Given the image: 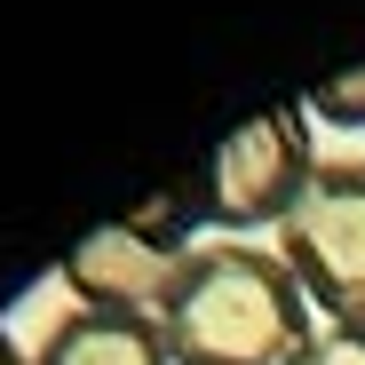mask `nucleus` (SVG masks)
I'll use <instances>...</instances> for the list:
<instances>
[{"label":"nucleus","mask_w":365,"mask_h":365,"mask_svg":"<svg viewBox=\"0 0 365 365\" xmlns=\"http://www.w3.org/2000/svg\"><path fill=\"white\" fill-rule=\"evenodd\" d=\"M151 326L175 365H294L318 334L310 294L294 286L278 247L247 238H199Z\"/></svg>","instance_id":"nucleus-1"},{"label":"nucleus","mask_w":365,"mask_h":365,"mask_svg":"<svg viewBox=\"0 0 365 365\" xmlns=\"http://www.w3.org/2000/svg\"><path fill=\"white\" fill-rule=\"evenodd\" d=\"M199 247V207L191 191H167L128 222H103L96 238L64 255V294L72 310H119V318H159V302L182 270V255Z\"/></svg>","instance_id":"nucleus-2"},{"label":"nucleus","mask_w":365,"mask_h":365,"mask_svg":"<svg viewBox=\"0 0 365 365\" xmlns=\"http://www.w3.org/2000/svg\"><path fill=\"white\" fill-rule=\"evenodd\" d=\"M278 262L326 318H365V159H318L278 222Z\"/></svg>","instance_id":"nucleus-3"},{"label":"nucleus","mask_w":365,"mask_h":365,"mask_svg":"<svg viewBox=\"0 0 365 365\" xmlns=\"http://www.w3.org/2000/svg\"><path fill=\"white\" fill-rule=\"evenodd\" d=\"M318 151H310V111L302 103H278L262 119H247L182 191H191L199 222H222V230H278L286 207L302 199V182H310Z\"/></svg>","instance_id":"nucleus-4"},{"label":"nucleus","mask_w":365,"mask_h":365,"mask_svg":"<svg viewBox=\"0 0 365 365\" xmlns=\"http://www.w3.org/2000/svg\"><path fill=\"white\" fill-rule=\"evenodd\" d=\"M32 365H175L151 318H119V310H64L32 349Z\"/></svg>","instance_id":"nucleus-5"},{"label":"nucleus","mask_w":365,"mask_h":365,"mask_svg":"<svg viewBox=\"0 0 365 365\" xmlns=\"http://www.w3.org/2000/svg\"><path fill=\"white\" fill-rule=\"evenodd\" d=\"M294 365H365V318H326Z\"/></svg>","instance_id":"nucleus-6"},{"label":"nucleus","mask_w":365,"mask_h":365,"mask_svg":"<svg viewBox=\"0 0 365 365\" xmlns=\"http://www.w3.org/2000/svg\"><path fill=\"white\" fill-rule=\"evenodd\" d=\"M310 111H318V119H334V128H365V64L334 72V80L310 96Z\"/></svg>","instance_id":"nucleus-7"},{"label":"nucleus","mask_w":365,"mask_h":365,"mask_svg":"<svg viewBox=\"0 0 365 365\" xmlns=\"http://www.w3.org/2000/svg\"><path fill=\"white\" fill-rule=\"evenodd\" d=\"M0 365H32V357H24V349H16L9 334H0Z\"/></svg>","instance_id":"nucleus-8"}]
</instances>
